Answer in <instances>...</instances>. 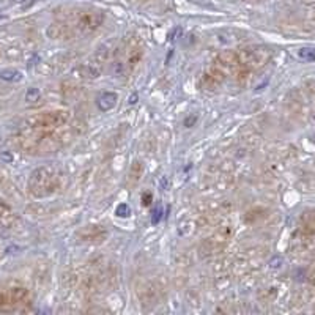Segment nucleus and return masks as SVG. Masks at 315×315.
Instances as JSON below:
<instances>
[{"instance_id": "1a4fd4ad", "label": "nucleus", "mask_w": 315, "mask_h": 315, "mask_svg": "<svg viewBox=\"0 0 315 315\" xmlns=\"http://www.w3.org/2000/svg\"><path fill=\"white\" fill-rule=\"evenodd\" d=\"M143 174V164L139 161V160H134L133 164L129 167V172H128V181H129V186H136L140 177Z\"/></svg>"}, {"instance_id": "f257e3e1", "label": "nucleus", "mask_w": 315, "mask_h": 315, "mask_svg": "<svg viewBox=\"0 0 315 315\" xmlns=\"http://www.w3.org/2000/svg\"><path fill=\"white\" fill-rule=\"evenodd\" d=\"M271 52L265 46H247L235 52L236 71L233 73L238 79L244 77L249 71L261 68L268 62Z\"/></svg>"}, {"instance_id": "6e6552de", "label": "nucleus", "mask_w": 315, "mask_h": 315, "mask_svg": "<svg viewBox=\"0 0 315 315\" xmlns=\"http://www.w3.org/2000/svg\"><path fill=\"white\" fill-rule=\"evenodd\" d=\"M118 95L112 93V91H102V93L96 98V106L101 112L112 111L117 106Z\"/></svg>"}, {"instance_id": "9b49d317", "label": "nucleus", "mask_w": 315, "mask_h": 315, "mask_svg": "<svg viewBox=\"0 0 315 315\" xmlns=\"http://www.w3.org/2000/svg\"><path fill=\"white\" fill-rule=\"evenodd\" d=\"M298 57L304 62H315V47H303L298 50Z\"/></svg>"}, {"instance_id": "4468645a", "label": "nucleus", "mask_w": 315, "mask_h": 315, "mask_svg": "<svg viewBox=\"0 0 315 315\" xmlns=\"http://www.w3.org/2000/svg\"><path fill=\"white\" fill-rule=\"evenodd\" d=\"M161 216H163V208L161 206H156V209L153 212V218H151V224H158V222L161 221Z\"/></svg>"}, {"instance_id": "39448f33", "label": "nucleus", "mask_w": 315, "mask_h": 315, "mask_svg": "<svg viewBox=\"0 0 315 315\" xmlns=\"http://www.w3.org/2000/svg\"><path fill=\"white\" fill-rule=\"evenodd\" d=\"M68 122V114L67 112H44L39 114L38 117L33 118V128H41V129H49V128H59Z\"/></svg>"}, {"instance_id": "ddd939ff", "label": "nucleus", "mask_w": 315, "mask_h": 315, "mask_svg": "<svg viewBox=\"0 0 315 315\" xmlns=\"http://www.w3.org/2000/svg\"><path fill=\"white\" fill-rule=\"evenodd\" d=\"M39 96H41V93H39V90L32 87L27 90V93H25V99H27V102H36L39 99Z\"/></svg>"}, {"instance_id": "20e7f679", "label": "nucleus", "mask_w": 315, "mask_h": 315, "mask_svg": "<svg viewBox=\"0 0 315 315\" xmlns=\"http://www.w3.org/2000/svg\"><path fill=\"white\" fill-rule=\"evenodd\" d=\"M143 50L137 39L128 38L120 49H115V67H118L120 71H133L140 62Z\"/></svg>"}, {"instance_id": "f03ea898", "label": "nucleus", "mask_w": 315, "mask_h": 315, "mask_svg": "<svg viewBox=\"0 0 315 315\" xmlns=\"http://www.w3.org/2000/svg\"><path fill=\"white\" fill-rule=\"evenodd\" d=\"M59 175L50 167H39L30 175L29 189L35 197H47L59 189Z\"/></svg>"}, {"instance_id": "f8f14e48", "label": "nucleus", "mask_w": 315, "mask_h": 315, "mask_svg": "<svg viewBox=\"0 0 315 315\" xmlns=\"http://www.w3.org/2000/svg\"><path fill=\"white\" fill-rule=\"evenodd\" d=\"M115 215L118 218H128V216H131V208H129V205L128 203H120V205L115 208Z\"/></svg>"}, {"instance_id": "7ed1b4c3", "label": "nucleus", "mask_w": 315, "mask_h": 315, "mask_svg": "<svg viewBox=\"0 0 315 315\" xmlns=\"http://www.w3.org/2000/svg\"><path fill=\"white\" fill-rule=\"evenodd\" d=\"M104 21V13L98 8H81L76 11L73 21V30L76 36H87L96 32Z\"/></svg>"}, {"instance_id": "dca6fc26", "label": "nucleus", "mask_w": 315, "mask_h": 315, "mask_svg": "<svg viewBox=\"0 0 315 315\" xmlns=\"http://www.w3.org/2000/svg\"><path fill=\"white\" fill-rule=\"evenodd\" d=\"M128 102H129V104H136V102H137V95H133V96H131Z\"/></svg>"}, {"instance_id": "423d86ee", "label": "nucleus", "mask_w": 315, "mask_h": 315, "mask_svg": "<svg viewBox=\"0 0 315 315\" xmlns=\"http://www.w3.org/2000/svg\"><path fill=\"white\" fill-rule=\"evenodd\" d=\"M76 236L84 243H102L109 236V232L102 226L98 224H87L77 230Z\"/></svg>"}, {"instance_id": "2eb2a0df", "label": "nucleus", "mask_w": 315, "mask_h": 315, "mask_svg": "<svg viewBox=\"0 0 315 315\" xmlns=\"http://www.w3.org/2000/svg\"><path fill=\"white\" fill-rule=\"evenodd\" d=\"M142 202H143V205H145V206L150 205V203H151V194H148V192L143 194V200H142Z\"/></svg>"}, {"instance_id": "9d476101", "label": "nucleus", "mask_w": 315, "mask_h": 315, "mask_svg": "<svg viewBox=\"0 0 315 315\" xmlns=\"http://www.w3.org/2000/svg\"><path fill=\"white\" fill-rule=\"evenodd\" d=\"M0 79L7 82H19L22 81V73L16 68H5L0 70Z\"/></svg>"}, {"instance_id": "0eeeda50", "label": "nucleus", "mask_w": 315, "mask_h": 315, "mask_svg": "<svg viewBox=\"0 0 315 315\" xmlns=\"http://www.w3.org/2000/svg\"><path fill=\"white\" fill-rule=\"evenodd\" d=\"M47 35L52 39H71L76 36L73 27L68 24H52L47 30Z\"/></svg>"}]
</instances>
